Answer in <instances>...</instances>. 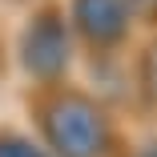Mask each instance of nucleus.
Here are the masks:
<instances>
[{"instance_id":"obj_3","label":"nucleus","mask_w":157,"mask_h":157,"mask_svg":"<svg viewBox=\"0 0 157 157\" xmlns=\"http://www.w3.org/2000/svg\"><path fill=\"white\" fill-rule=\"evenodd\" d=\"M69 28L89 48L113 52L117 44L129 40L133 16L125 8V0H69Z\"/></svg>"},{"instance_id":"obj_7","label":"nucleus","mask_w":157,"mask_h":157,"mask_svg":"<svg viewBox=\"0 0 157 157\" xmlns=\"http://www.w3.org/2000/svg\"><path fill=\"white\" fill-rule=\"evenodd\" d=\"M137 157H157V141H145V145L137 149Z\"/></svg>"},{"instance_id":"obj_5","label":"nucleus","mask_w":157,"mask_h":157,"mask_svg":"<svg viewBox=\"0 0 157 157\" xmlns=\"http://www.w3.org/2000/svg\"><path fill=\"white\" fill-rule=\"evenodd\" d=\"M0 157H48V153H44V145H36L33 137L0 133Z\"/></svg>"},{"instance_id":"obj_1","label":"nucleus","mask_w":157,"mask_h":157,"mask_svg":"<svg viewBox=\"0 0 157 157\" xmlns=\"http://www.w3.org/2000/svg\"><path fill=\"white\" fill-rule=\"evenodd\" d=\"M36 129L48 157H109L117 129L101 101L81 89H48L36 101Z\"/></svg>"},{"instance_id":"obj_6","label":"nucleus","mask_w":157,"mask_h":157,"mask_svg":"<svg viewBox=\"0 0 157 157\" xmlns=\"http://www.w3.org/2000/svg\"><path fill=\"white\" fill-rule=\"evenodd\" d=\"M129 16H145V20H157V0H125Z\"/></svg>"},{"instance_id":"obj_2","label":"nucleus","mask_w":157,"mask_h":157,"mask_svg":"<svg viewBox=\"0 0 157 157\" xmlns=\"http://www.w3.org/2000/svg\"><path fill=\"white\" fill-rule=\"evenodd\" d=\"M16 60H20L24 77H33L48 89L65 81V73L73 65V28L56 4L33 8V16L24 20L20 36H16Z\"/></svg>"},{"instance_id":"obj_4","label":"nucleus","mask_w":157,"mask_h":157,"mask_svg":"<svg viewBox=\"0 0 157 157\" xmlns=\"http://www.w3.org/2000/svg\"><path fill=\"white\" fill-rule=\"evenodd\" d=\"M137 81H141V93L157 105V40L141 52V60H137Z\"/></svg>"}]
</instances>
